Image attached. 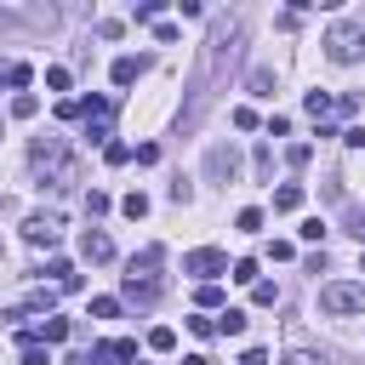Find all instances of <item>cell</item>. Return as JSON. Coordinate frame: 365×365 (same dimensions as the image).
Listing matches in <instances>:
<instances>
[{"label": "cell", "instance_id": "obj_26", "mask_svg": "<svg viewBox=\"0 0 365 365\" xmlns=\"http://www.w3.org/2000/svg\"><path fill=\"white\" fill-rule=\"evenodd\" d=\"M103 160H108V165H125L131 148H125V143H103Z\"/></svg>", "mask_w": 365, "mask_h": 365}, {"label": "cell", "instance_id": "obj_9", "mask_svg": "<svg viewBox=\"0 0 365 365\" xmlns=\"http://www.w3.org/2000/svg\"><path fill=\"white\" fill-rule=\"evenodd\" d=\"M143 68H148V57H114V86H131Z\"/></svg>", "mask_w": 365, "mask_h": 365}, {"label": "cell", "instance_id": "obj_40", "mask_svg": "<svg viewBox=\"0 0 365 365\" xmlns=\"http://www.w3.org/2000/svg\"><path fill=\"white\" fill-rule=\"evenodd\" d=\"M182 365H211V359H205V354H188V359H182Z\"/></svg>", "mask_w": 365, "mask_h": 365}, {"label": "cell", "instance_id": "obj_22", "mask_svg": "<svg viewBox=\"0 0 365 365\" xmlns=\"http://www.w3.org/2000/svg\"><path fill=\"white\" fill-rule=\"evenodd\" d=\"M251 91H257V97H274V74H268V68H251Z\"/></svg>", "mask_w": 365, "mask_h": 365}, {"label": "cell", "instance_id": "obj_39", "mask_svg": "<svg viewBox=\"0 0 365 365\" xmlns=\"http://www.w3.org/2000/svg\"><path fill=\"white\" fill-rule=\"evenodd\" d=\"M240 365H268V354H262V348H245V354H240Z\"/></svg>", "mask_w": 365, "mask_h": 365}, {"label": "cell", "instance_id": "obj_18", "mask_svg": "<svg viewBox=\"0 0 365 365\" xmlns=\"http://www.w3.org/2000/svg\"><path fill=\"white\" fill-rule=\"evenodd\" d=\"M234 228H240V234H257V228H262V211H257V205H245V211L234 217Z\"/></svg>", "mask_w": 365, "mask_h": 365}, {"label": "cell", "instance_id": "obj_4", "mask_svg": "<svg viewBox=\"0 0 365 365\" xmlns=\"http://www.w3.org/2000/svg\"><path fill=\"white\" fill-rule=\"evenodd\" d=\"M182 274H194L200 285H217V274H228V257H222L217 245H200V251L182 257Z\"/></svg>", "mask_w": 365, "mask_h": 365}, {"label": "cell", "instance_id": "obj_3", "mask_svg": "<svg viewBox=\"0 0 365 365\" xmlns=\"http://www.w3.org/2000/svg\"><path fill=\"white\" fill-rule=\"evenodd\" d=\"M319 314H331V319L365 314V285H359V279H331V285H319Z\"/></svg>", "mask_w": 365, "mask_h": 365}, {"label": "cell", "instance_id": "obj_13", "mask_svg": "<svg viewBox=\"0 0 365 365\" xmlns=\"http://www.w3.org/2000/svg\"><path fill=\"white\" fill-rule=\"evenodd\" d=\"M302 205V182H285V188H274V211H297Z\"/></svg>", "mask_w": 365, "mask_h": 365}, {"label": "cell", "instance_id": "obj_10", "mask_svg": "<svg viewBox=\"0 0 365 365\" xmlns=\"http://www.w3.org/2000/svg\"><path fill=\"white\" fill-rule=\"evenodd\" d=\"M34 342H68V319H51V314H46V319L34 325Z\"/></svg>", "mask_w": 365, "mask_h": 365}, {"label": "cell", "instance_id": "obj_8", "mask_svg": "<svg viewBox=\"0 0 365 365\" xmlns=\"http://www.w3.org/2000/svg\"><path fill=\"white\" fill-rule=\"evenodd\" d=\"M80 257H86V262H108V257H114V240H108L103 228H86V240H80Z\"/></svg>", "mask_w": 365, "mask_h": 365}, {"label": "cell", "instance_id": "obj_14", "mask_svg": "<svg viewBox=\"0 0 365 365\" xmlns=\"http://www.w3.org/2000/svg\"><path fill=\"white\" fill-rule=\"evenodd\" d=\"M51 302H57V291H51V285H40V291H29L23 314H51Z\"/></svg>", "mask_w": 365, "mask_h": 365}, {"label": "cell", "instance_id": "obj_11", "mask_svg": "<svg viewBox=\"0 0 365 365\" xmlns=\"http://www.w3.org/2000/svg\"><path fill=\"white\" fill-rule=\"evenodd\" d=\"M217 331L222 336H245V308H222L217 314Z\"/></svg>", "mask_w": 365, "mask_h": 365}, {"label": "cell", "instance_id": "obj_25", "mask_svg": "<svg viewBox=\"0 0 365 365\" xmlns=\"http://www.w3.org/2000/svg\"><path fill=\"white\" fill-rule=\"evenodd\" d=\"M308 114L325 120V114H331V97H325V91H308Z\"/></svg>", "mask_w": 365, "mask_h": 365}, {"label": "cell", "instance_id": "obj_31", "mask_svg": "<svg viewBox=\"0 0 365 365\" xmlns=\"http://www.w3.org/2000/svg\"><path fill=\"white\" fill-rule=\"evenodd\" d=\"M86 211H91V217H103V211H108V194H103V188H91V194H86Z\"/></svg>", "mask_w": 365, "mask_h": 365}, {"label": "cell", "instance_id": "obj_16", "mask_svg": "<svg viewBox=\"0 0 365 365\" xmlns=\"http://www.w3.org/2000/svg\"><path fill=\"white\" fill-rule=\"evenodd\" d=\"M17 342H23V365H51V359H46V348L34 342V331H23Z\"/></svg>", "mask_w": 365, "mask_h": 365}, {"label": "cell", "instance_id": "obj_28", "mask_svg": "<svg viewBox=\"0 0 365 365\" xmlns=\"http://www.w3.org/2000/svg\"><path fill=\"white\" fill-rule=\"evenodd\" d=\"M234 279H240V285H257V262L240 257V262H234Z\"/></svg>", "mask_w": 365, "mask_h": 365}, {"label": "cell", "instance_id": "obj_29", "mask_svg": "<svg viewBox=\"0 0 365 365\" xmlns=\"http://www.w3.org/2000/svg\"><path fill=\"white\" fill-rule=\"evenodd\" d=\"M279 365H325V359H319V354H308V348H291Z\"/></svg>", "mask_w": 365, "mask_h": 365}, {"label": "cell", "instance_id": "obj_21", "mask_svg": "<svg viewBox=\"0 0 365 365\" xmlns=\"http://www.w3.org/2000/svg\"><path fill=\"white\" fill-rule=\"evenodd\" d=\"M131 17H137V23H160V0H137Z\"/></svg>", "mask_w": 365, "mask_h": 365}, {"label": "cell", "instance_id": "obj_38", "mask_svg": "<svg viewBox=\"0 0 365 365\" xmlns=\"http://www.w3.org/2000/svg\"><path fill=\"white\" fill-rule=\"evenodd\" d=\"M348 234H354V240H365V211H348Z\"/></svg>", "mask_w": 365, "mask_h": 365}, {"label": "cell", "instance_id": "obj_20", "mask_svg": "<svg viewBox=\"0 0 365 365\" xmlns=\"http://www.w3.org/2000/svg\"><path fill=\"white\" fill-rule=\"evenodd\" d=\"M120 314V297H91V319H114Z\"/></svg>", "mask_w": 365, "mask_h": 365}, {"label": "cell", "instance_id": "obj_7", "mask_svg": "<svg viewBox=\"0 0 365 365\" xmlns=\"http://www.w3.org/2000/svg\"><path fill=\"white\" fill-rule=\"evenodd\" d=\"M205 171H211L217 182H234V177H240V154H234V143H217V148L205 154Z\"/></svg>", "mask_w": 365, "mask_h": 365}, {"label": "cell", "instance_id": "obj_23", "mask_svg": "<svg viewBox=\"0 0 365 365\" xmlns=\"http://www.w3.org/2000/svg\"><path fill=\"white\" fill-rule=\"evenodd\" d=\"M194 302H200V308H222V285H200Z\"/></svg>", "mask_w": 365, "mask_h": 365}, {"label": "cell", "instance_id": "obj_17", "mask_svg": "<svg viewBox=\"0 0 365 365\" xmlns=\"http://www.w3.org/2000/svg\"><path fill=\"white\" fill-rule=\"evenodd\" d=\"M120 211H125L131 222H143V217H148V194H125V200H120Z\"/></svg>", "mask_w": 365, "mask_h": 365}, {"label": "cell", "instance_id": "obj_19", "mask_svg": "<svg viewBox=\"0 0 365 365\" xmlns=\"http://www.w3.org/2000/svg\"><path fill=\"white\" fill-rule=\"evenodd\" d=\"M251 302H257V308H274V302H279V291H274L268 279H257V285H251Z\"/></svg>", "mask_w": 365, "mask_h": 365}, {"label": "cell", "instance_id": "obj_5", "mask_svg": "<svg viewBox=\"0 0 365 365\" xmlns=\"http://www.w3.org/2000/svg\"><path fill=\"white\" fill-rule=\"evenodd\" d=\"M23 240H29V245H46V251H51V245L63 240V217H51V211H46V217H29V222H23Z\"/></svg>", "mask_w": 365, "mask_h": 365}, {"label": "cell", "instance_id": "obj_41", "mask_svg": "<svg viewBox=\"0 0 365 365\" xmlns=\"http://www.w3.org/2000/svg\"><path fill=\"white\" fill-rule=\"evenodd\" d=\"M0 86H6V74H0Z\"/></svg>", "mask_w": 365, "mask_h": 365}, {"label": "cell", "instance_id": "obj_34", "mask_svg": "<svg viewBox=\"0 0 365 365\" xmlns=\"http://www.w3.org/2000/svg\"><path fill=\"white\" fill-rule=\"evenodd\" d=\"M234 125L240 131H257V108H234Z\"/></svg>", "mask_w": 365, "mask_h": 365}, {"label": "cell", "instance_id": "obj_6", "mask_svg": "<svg viewBox=\"0 0 365 365\" xmlns=\"http://www.w3.org/2000/svg\"><path fill=\"white\" fill-rule=\"evenodd\" d=\"M29 165L46 171V177H57V165H63V137H40V143L29 148Z\"/></svg>", "mask_w": 365, "mask_h": 365}, {"label": "cell", "instance_id": "obj_36", "mask_svg": "<svg viewBox=\"0 0 365 365\" xmlns=\"http://www.w3.org/2000/svg\"><path fill=\"white\" fill-rule=\"evenodd\" d=\"M268 171H274V148L262 143V148H257V177H268Z\"/></svg>", "mask_w": 365, "mask_h": 365}, {"label": "cell", "instance_id": "obj_32", "mask_svg": "<svg viewBox=\"0 0 365 365\" xmlns=\"http://www.w3.org/2000/svg\"><path fill=\"white\" fill-rule=\"evenodd\" d=\"M154 40L160 46H177V23H154Z\"/></svg>", "mask_w": 365, "mask_h": 365}, {"label": "cell", "instance_id": "obj_35", "mask_svg": "<svg viewBox=\"0 0 365 365\" xmlns=\"http://www.w3.org/2000/svg\"><path fill=\"white\" fill-rule=\"evenodd\" d=\"M108 137V120H86V143H103Z\"/></svg>", "mask_w": 365, "mask_h": 365}, {"label": "cell", "instance_id": "obj_27", "mask_svg": "<svg viewBox=\"0 0 365 365\" xmlns=\"http://www.w3.org/2000/svg\"><path fill=\"white\" fill-rule=\"evenodd\" d=\"M285 160H291V165H308V160H314V143H291Z\"/></svg>", "mask_w": 365, "mask_h": 365}, {"label": "cell", "instance_id": "obj_37", "mask_svg": "<svg viewBox=\"0 0 365 365\" xmlns=\"http://www.w3.org/2000/svg\"><path fill=\"white\" fill-rule=\"evenodd\" d=\"M342 143H348V148H365V125H348V131H342Z\"/></svg>", "mask_w": 365, "mask_h": 365}, {"label": "cell", "instance_id": "obj_2", "mask_svg": "<svg viewBox=\"0 0 365 365\" xmlns=\"http://www.w3.org/2000/svg\"><path fill=\"white\" fill-rule=\"evenodd\" d=\"M359 51H365V17H342V23L325 29V57L331 63H354Z\"/></svg>", "mask_w": 365, "mask_h": 365}, {"label": "cell", "instance_id": "obj_30", "mask_svg": "<svg viewBox=\"0 0 365 365\" xmlns=\"http://www.w3.org/2000/svg\"><path fill=\"white\" fill-rule=\"evenodd\" d=\"M97 34H103V40H120V34H125V23H120V17H103V23H97Z\"/></svg>", "mask_w": 365, "mask_h": 365}, {"label": "cell", "instance_id": "obj_43", "mask_svg": "<svg viewBox=\"0 0 365 365\" xmlns=\"http://www.w3.org/2000/svg\"><path fill=\"white\" fill-rule=\"evenodd\" d=\"M0 205H6V200H0Z\"/></svg>", "mask_w": 365, "mask_h": 365}, {"label": "cell", "instance_id": "obj_12", "mask_svg": "<svg viewBox=\"0 0 365 365\" xmlns=\"http://www.w3.org/2000/svg\"><path fill=\"white\" fill-rule=\"evenodd\" d=\"M34 114H40V97L34 91H17L11 97V120H34Z\"/></svg>", "mask_w": 365, "mask_h": 365}, {"label": "cell", "instance_id": "obj_33", "mask_svg": "<svg viewBox=\"0 0 365 365\" xmlns=\"http://www.w3.org/2000/svg\"><path fill=\"white\" fill-rule=\"evenodd\" d=\"M46 86L51 91H68V68H46Z\"/></svg>", "mask_w": 365, "mask_h": 365}, {"label": "cell", "instance_id": "obj_24", "mask_svg": "<svg viewBox=\"0 0 365 365\" xmlns=\"http://www.w3.org/2000/svg\"><path fill=\"white\" fill-rule=\"evenodd\" d=\"M29 80H34L29 63H11V68H6V86H29Z\"/></svg>", "mask_w": 365, "mask_h": 365}, {"label": "cell", "instance_id": "obj_1", "mask_svg": "<svg viewBox=\"0 0 365 365\" xmlns=\"http://www.w3.org/2000/svg\"><path fill=\"white\" fill-rule=\"evenodd\" d=\"M160 257H165L160 245H143V257H131V274H125V285H120V297H125V302L148 308V302L160 297V274H154V268H160Z\"/></svg>", "mask_w": 365, "mask_h": 365}, {"label": "cell", "instance_id": "obj_15", "mask_svg": "<svg viewBox=\"0 0 365 365\" xmlns=\"http://www.w3.org/2000/svg\"><path fill=\"white\" fill-rule=\"evenodd\" d=\"M148 348H154V354H171V348H177V331H171V325H154V331H148Z\"/></svg>", "mask_w": 365, "mask_h": 365}, {"label": "cell", "instance_id": "obj_42", "mask_svg": "<svg viewBox=\"0 0 365 365\" xmlns=\"http://www.w3.org/2000/svg\"><path fill=\"white\" fill-rule=\"evenodd\" d=\"M0 257H6V245H0Z\"/></svg>", "mask_w": 365, "mask_h": 365}]
</instances>
